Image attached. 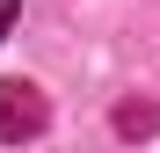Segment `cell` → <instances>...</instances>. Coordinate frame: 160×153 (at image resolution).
I'll return each mask as SVG.
<instances>
[{"label":"cell","instance_id":"6da1fadb","mask_svg":"<svg viewBox=\"0 0 160 153\" xmlns=\"http://www.w3.org/2000/svg\"><path fill=\"white\" fill-rule=\"evenodd\" d=\"M44 124H51L44 88H29V80H0V139H8V146H22V139H37Z\"/></svg>","mask_w":160,"mask_h":153},{"label":"cell","instance_id":"7a4b0ae2","mask_svg":"<svg viewBox=\"0 0 160 153\" xmlns=\"http://www.w3.org/2000/svg\"><path fill=\"white\" fill-rule=\"evenodd\" d=\"M15 8H22V0H0V37L15 29Z\"/></svg>","mask_w":160,"mask_h":153}]
</instances>
